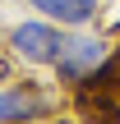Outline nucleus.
<instances>
[{"label":"nucleus","instance_id":"7ed1b4c3","mask_svg":"<svg viewBox=\"0 0 120 124\" xmlns=\"http://www.w3.org/2000/svg\"><path fill=\"white\" fill-rule=\"evenodd\" d=\"M55 115V92L46 83H0V124H42Z\"/></svg>","mask_w":120,"mask_h":124},{"label":"nucleus","instance_id":"20e7f679","mask_svg":"<svg viewBox=\"0 0 120 124\" xmlns=\"http://www.w3.org/2000/svg\"><path fill=\"white\" fill-rule=\"evenodd\" d=\"M23 5L37 9L42 18L60 23L65 32H69V28H88V23L102 14V0H23Z\"/></svg>","mask_w":120,"mask_h":124},{"label":"nucleus","instance_id":"39448f33","mask_svg":"<svg viewBox=\"0 0 120 124\" xmlns=\"http://www.w3.org/2000/svg\"><path fill=\"white\" fill-rule=\"evenodd\" d=\"M74 92H120V46H111V55L83 78V87H74Z\"/></svg>","mask_w":120,"mask_h":124},{"label":"nucleus","instance_id":"423d86ee","mask_svg":"<svg viewBox=\"0 0 120 124\" xmlns=\"http://www.w3.org/2000/svg\"><path fill=\"white\" fill-rule=\"evenodd\" d=\"M83 124H97V120H83Z\"/></svg>","mask_w":120,"mask_h":124},{"label":"nucleus","instance_id":"f03ea898","mask_svg":"<svg viewBox=\"0 0 120 124\" xmlns=\"http://www.w3.org/2000/svg\"><path fill=\"white\" fill-rule=\"evenodd\" d=\"M60 41H65V28L51 23V18H42V14L37 18H23V23H14L5 32L9 55L23 60V64H32V69H51L55 55H60Z\"/></svg>","mask_w":120,"mask_h":124},{"label":"nucleus","instance_id":"f257e3e1","mask_svg":"<svg viewBox=\"0 0 120 124\" xmlns=\"http://www.w3.org/2000/svg\"><path fill=\"white\" fill-rule=\"evenodd\" d=\"M106 55H111V41H106L102 32L69 28L65 41H60V55H55V64H51V74H55L60 87H83V78H88Z\"/></svg>","mask_w":120,"mask_h":124}]
</instances>
